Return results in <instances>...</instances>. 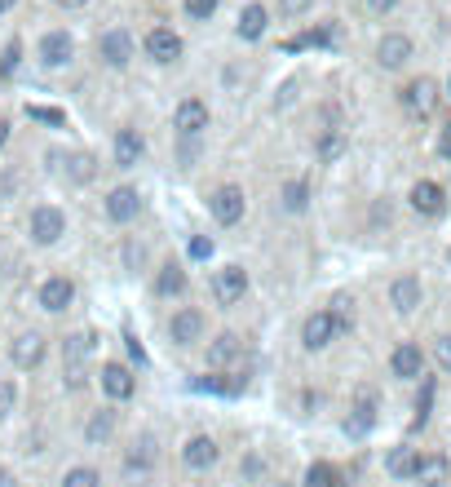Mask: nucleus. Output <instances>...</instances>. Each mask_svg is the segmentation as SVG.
<instances>
[{
    "mask_svg": "<svg viewBox=\"0 0 451 487\" xmlns=\"http://www.w3.org/2000/svg\"><path fill=\"white\" fill-rule=\"evenodd\" d=\"M93 333H75L63 342V373H67V385L71 390H80V385L89 382V354H93Z\"/></svg>",
    "mask_w": 451,
    "mask_h": 487,
    "instance_id": "obj_1",
    "label": "nucleus"
},
{
    "mask_svg": "<svg viewBox=\"0 0 451 487\" xmlns=\"http://www.w3.org/2000/svg\"><path fill=\"white\" fill-rule=\"evenodd\" d=\"M403 111H407V115H417V120H429V115L438 111V84H434L429 75L412 80V84L403 89Z\"/></svg>",
    "mask_w": 451,
    "mask_h": 487,
    "instance_id": "obj_2",
    "label": "nucleus"
},
{
    "mask_svg": "<svg viewBox=\"0 0 451 487\" xmlns=\"http://www.w3.org/2000/svg\"><path fill=\"white\" fill-rule=\"evenodd\" d=\"M63 235H67V213L54 209V204L32 209V240L35 244H58Z\"/></svg>",
    "mask_w": 451,
    "mask_h": 487,
    "instance_id": "obj_3",
    "label": "nucleus"
},
{
    "mask_svg": "<svg viewBox=\"0 0 451 487\" xmlns=\"http://www.w3.org/2000/svg\"><path fill=\"white\" fill-rule=\"evenodd\" d=\"M243 293H248V271H243V266L212 271V297H217V306H235Z\"/></svg>",
    "mask_w": 451,
    "mask_h": 487,
    "instance_id": "obj_4",
    "label": "nucleus"
},
{
    "mask_svg": "<svg viewBox=\"0 0 451 487\" xmlns=\"http://www.w3.org/2000/svg\"><path fill=\"white\" fill-rule=\"evenodd\" d=\"M169 337H173L177 346H195V342L204 337V311H195V306H181V311L169 319Z\"/></svg>",
    "mask_w": 451,
    "mask_h": 487,
    "instance_id": "obj_5",
    "label": "nucleus"
},
{
    "mask_svg": "<svg viewBox=\"0 0 451 487\" xmlns=\"http://www.w3.org/2000/svg\"><path fill=\"white\" fill-rule=\"evenodd\" d=\"M243 204H248V200H243L240 186H217V191H212V200H209L212 217H217L221 226H235V222L243 217Z\"/></svg>",
    "mask_w": 451,
    "mask_h": 487,
    "instance_id": "obj_6",
    "label": "nucleus"
},
{
    "mask_svg": "<svg viewBox=\"0 0 451 487\" xmlns=\"http://www.w3.org/2000/svg\"><path fill=\"white\" fill-rule=\"evenodd\" d=\"M98 54H103L106 67H129V58H133V35L111 27V32H103V40H98Z\"/></svg>",
    "mask_w": 451,
    "mask_h": 487,
    "instance_id": "obj_7",
    "label": "nucleus"
},
{
    "mask_svg": "<svg viewBox=\"0 0 451 487\" xmlns=\"http://www.w3.org/2000/svg\"><path fill=\"white\" fill-rule=\"evenodd\" d=\"M173 129H177V134H186V138L204 134V129H209V106L200 103V98H186V103H177Z\"/></svg>",
    "mask_w": 451,
    "mask_h": 487,
    "instance_id": "obj_8",
    "label": "nucleus"
},
{
    "mask_svg": "<svg viewBox=\"0 0 451 487\" xmlns=\"http://www.w3.org/2000/svg\"><path fill=\"white\" fill-rule=\"evenodd\" d=\"M103 390L115 399V403H124V399L138 394V377H133L124 363H103Z\"/></svg>",
    "mask_w": 451,
    "mask_h": 487,
    "instance_id": "obj_9",
    "label": "nucleus"
},
{
    "mask_svg": "<svg viewBox=\"0 0 451 487\" xmlns=\"http://www.w3.org/2000/svg\"><path fill=\"white\" fill-rule=\"evenodd\" d=\"M341 333H337V319L328 311H314L310 319H306V328H301V342H306V350H323L328 342H337Z\"/></svg>",
    "mask_w": 451,
    "mask_h": 487,
    "instance_id": "obj_10",
    "label": "nucleus"
},
{
    "mask_svg": "<svg viewBox=\"0 0 451 487\" xmlns=\"http://www.w3.org/2000/svg\"><path fill=\"white\" fill-rule=\"evenodd\" d=\"M138 213H142V195L133 186H115V191L106 195V217H111V222L124 226V222H133Z\"/></svg>",
    "mask_w": 451,
    "mask_h": 487,
    "instance_id": "obj_11",
    "label": "nucleus"
},
{
    "mask_svg": "<svg viewBox=\"0 0 451 487\" xmlns=\"http://www.w3.org/2000/svg\"><path fill=\"white\" fill-rule=\"evenodd\" d=\"M71 302H75V283H71L67 275L44 279V288H40V306H44V311L58 314V311H67Z\"/></svg>",
    "mask_w": 451,
    "mask_h": 487,
    "instance_id": "obj_12",
    "label": "nucleus"
},
{
    "mask_svg": "<svg viewBox=\"0 0 451 487\" xmlns=\"http://www.w3.org/2000/svg\"><path fill=\"white\" fill-rule=\"evenodd\" d=\"M146 54L155 58V63H177L181 58V35L173 27H155V32L146 35Z\"/></svg>",
    "mask_w": 451,
    "mask_h": 487,
    "instance_id": "obj_13",
    "label": "nucleus"
},
{
    "mask_svg": "<svg viewBox=\"0 0 451 487\" xmlns=\"http://www.w3.org/2000/svg\"><path fill=\"white\" fill-rule=\"evenodd\" d=\"M71 54H75V40H71L67 32H49L40 40V63H44V67H67Z\"/></svg>",
    "mask_w": 451,
    "mask_h": 487,
    "instance_id": "obj_14",
    "label": "nucleus"
},
{
    "mask_svg": "<svg viewBox=\"0 0 451 487\" xmlns=\"http://www.w3.org/2000/svg\"><path fill=\"white\" fill-rule=\"evenodd\" d=\"M407 58H412V40H407V35L394 32V35H385L381 45H377V63H381L385 71H398Z\"/></svg>",
    "mask_w": 451,
    "mask_h": 487,
    "instance_id": "obj_15",
    "label": "nucleus"
},
{
    "mask_svg": "<svg viewBox=\"0 0 451 487\" xmlns=\"http://www.w3.org/2000/svg\"><path fill=\"white\" fill-rule=\"evenodd\" d=\"M142 155H146V142H142L138 129H120V134H115V164H120V169H133Z\"/></svg>",
    "mask_w": 451,
    "mask_h": 487,
    "instance_id": "obj_16",
    "label": "nucleus"
},
{
    "mask_svg": "<svg viewBox=\"0 0 451 487\" xmlns=\"http://www.w3.org/2000/svg\"><path fill=\"white\" fill-rule=\"evenodd\" d=\"M389 368H394V377H403V382H412V377H420V368H425V354H420V346H412V342H403V346L389 354Z\"/></svg>",
    "mask_w": 451,
    "mask_h": 487,
    "instance_id": "obj_17",
    "label": "nucleus"
},
{
    "mask_svg": "<svg viewBox=\"0 0 451 487\" xmlns=\"http://www.w3.org/2000/svg\"><path fill=\"white\" fill-rule=\"evenodd\" d=\"M443 204H447V195H443V186L438 182H417L412 186V209L425 213V217H438L443 213Z\"/></svg>",
    "mask_w": 451,
    "mask_h": 487,
    "instance_id": "obj_18",
    "label": "nucleus"
},
{
    "mask_svg": "<svg viewBox=\"0 0 451 487\" xmlns=\"http://www.w3.org/2000/svg\"><path fill=\"white\" fill-rule=\"evenodd\" d=\"M9 354H14L18 368H35V363L44 359V337H40V333H23V337H14Z\"/></svg>",
    "mask_w": 451,
    "mask_h": 487,
    "instance_id": "obj_19",
    "label": "nucleus"
},
{
    "mask_svg": "<svg viewBox=\"0 0 451 487\" xmlns=\"http://www.w3.org/2000/svg\"><path fill=\"white\" fill-rule=\"evenodd\" d=\"M389 302H394V311H398V314H412L420 306V279L417 275L394 279V288H389Z\"/></svg>",
    "mask_w": 451,
    "mask_h": 487,
    "instance_id": "obj_20",
    "label": "nucleus"
},
{
    "mask_svg": "<svg viewBox=\"0 0 451 487\" xmlns=\"http://www.w3.org/2000/svg\"><path fill=\"white\" fill-rule=\"evenodd\" d=\"M240 354H243L240 337H235V333H221L217 342H209V368H230Z\"/></svg>",
    "mask_w": 451,
    "mask_h": 487,
    "instance_id": "obj_21",
    "label": "nucleus"
},
{
    "mask_svg": "<svg viewBox=\"0 0 451 487\" xmlns=\"http://www.w3.org/2000/svg\"><path fill=\"white\" fill-rule=\"evenodd\" d=\"M447 474H451V461L447 456H420L417 461V483H425V487H443L447 483Z\"/></svg>",
    "mask_w": 451,
    "mask_h": 487,
    "instance_id": "obj_22",
    "label": "nucleus"
},
{
    "mask_svg": "<svg viewBox=\"0 0 451 487\" xmlns=\"http://www.w3.org/2000/svg\"><path fill=\"white\" fill-rule=\"evenodd\" d=\"M181 461H186L191 470H212V465H217V443H212L209 434H200V439H191V443H186Z\"/></svg>",
    "mask_w": 451,
    "mask_h": 487,
    "instance_id": "obj_23",
    "label": "nucleus"
},
{
    "mask_svg": "<svg viewBox=\"0 0 451 487\" xmlns=\"http://www.w3.org/2000/svg\"><path fill=\"white\" fill-rule=\"evenodd\" d=\"M155 439H151V434H142L138 443H133V448H129V456H124V470H129V474H151V465H155Z\"/></svg>",
    "mask_w": 451,
    "mask_h": 487,
    "instance_id": "obj_24",
    "label": "nucleus"
},
{
    "mask_svg": "<svg viewBox=\"0 0 451 487\" xmlns=\"http://www.w3.org/2000/svg\"><path fill=\"white\" fill-rule=\"evenodd\" d=\"M266 23H270V9H266V5H248V9L240 14V40L266 35Z\"/></svg>",
    "mask_w": 451,
    "mask_h": 487,
    "instance_id": "obj_25",
    "label": "nucleus"
},
{
    "mask_svg": "<svg viewBox=\"0 0 451 487\" xmlns=\"http://www.w3.org/2000/svg\"><path fill=\"white\" fill-rule=\"evenodd\" d=\"M279 200H283V209H288V213H306V209H310V182H301V177L283 182Z\"/></svg>",
    "mask_w": 451,
    "mask_h": 487,
    "instance_id": "obj_26",
    "label": "nucleus"
},
{
    "mask_svg": "<svg viewBox=\"0 0 451 487\" xmlns=\"http://www.w3.org/2000/svg\"><path fill=\"white\" fill-rule=\"evenodd\" d=\"M417 448H394L389 461H385V470L394 474V479H417Z\"/></svg>",
    "mask_w": 451,
    "mask_h": 487,
    "instance_id": "obj_27",
    "label": "nucleus"
},
{
    "mask_svg": "<svg viewBox=\"0 0 451 487\" xmlns=\"http://www.w3.org/2000/svg\"><path fill=\"white\" fill-rule=\"evenodd\" d=\"M337 40V27H314V32H306V35H292L283 49L288 54H297V49H323V45H332Z\"/></svg>",
    "mask_w": 451,
    "mask_h": 487,
    "instance_id": "obj_28",
    "label": "nucleus"
},
{
    "mask_svg": "<svg viewBox=\"0 0 451 487\" xmlns=\"http://www.w3.org/2000/svg\"><path fill=\"white\" fill-rule=\"evenodd\" d=\"M372 425H377V403H372V399H363V403H358V408L349 412L346 430H349V434H354V439H363V434H368Z\"/></svg>",
    "mask_w": 451,
    "mask_h": 487,
    "instance_id": "obj_29",
    "label": "nucleus"
},
{
    "mask_svg": "<svg viewBox=\"0 0 451 487\" xmlns=\"http://www.w3.org/2000/svg\"><path fill=\"white\" fill-rule=\"evenodd\" d=\"M155 293H160V297H177V293H186V271L169 262V266L160 271V279H155Z\"/></svg>",
    "mask_w": 451,
    "mask_h": 487,
    "instance_id": "obj_30",
    "label": "nucleus"
},
{
    "mask_svg": "<svg viewBox=\"0 0 451 487\" xmlns=\"http://www.w3.org/2000/svg\"><path fill=\"white\" fill-rule=\"evenodd\" d=\"M111 434H115V412H93V417H89V425H84V439H89L93 448H98V443H106Z\"/></svg>",
    "mask_w": 451,
    "mask_h": 487,
    "instance_id": "obj_31",
    "label": "nucleus"
},
{
    "mask_svg": "<svg viewBox=\"0 0 451 487\" xmlns=\"http://www.w3.org/2000/svg\"><path fill=\"white\" fill-rule=\"evenodd\" d=\"M314 151H319V160H323V164L341 160V151H346V134H341V129H328V134L319 138V146H314Z\"/></svg>",
    "mask_w": 451,
    "mask_h": 487,
    "instance_id": "obj_32",
    "label": "nucleus"
},
{
    "mask_svg": "<svg viewBox=\"0 0 451 487\" xmlns=\"http://www.w3.org/2000/svg\"><path fill=\"white\" fill-rule=\"evenodd\" d=\"M63 487H103V474L93 465H75V470H67Z\"/></svg>",
    "mask_w": 451,
    "mask_h": 487,
    "instance_id": "obj_33",
    "label": "nucleus"
},
{
    "mask_svg": "<svg viewBox=\"0 0 451 487\" xmlns=\"http://www.w3.org/2000/svg\"><path fill=\"white\" fill-rule=\"evenodd\" d=\"M306 487H341V474L319 461V465H310V474H306Z\"/></svg>",
    "mask_w": 451,
    "mask_h": 487,
    "instance_id": "obj_34",
    "label": "nucleus"
},
{
    "mask_svg": "<svg viewBox=\"0 0 451 487\" xmlns=\"http://www.w3.org/2000/svg\"><path fill=\"white\" fill-rule=\"evenodd\" d=\"M27 115H32V120H40V124H58V129L67 124V115H63L58 106H27Z\"/></svg>",
    "mask_w": 451,
    "mask_h": 487,
    "instance_id": "obj_35",
    "label": "nucleus"
},
{
    "mask_svg": "<svg viewBox=\"0 0 451 487\" xmlns=\"http://www.w3.org/2000/svg\"><path fill=\"white\" fill-rule=\"evenodd\" d=\"M67 174L75 177V182H89V177H93V155H71Z\"/></svg>",
    "mask_w": 451,
    "mask_h": 487,
    "instance_id": "obj_36",
    "label": "nucleus"
},
{
    "mask_svg": "<svg viewBox=\"0 0 451 487\" xmlns=\"http://www.w3.org/2000/svg\"><path fill=\"white\" fill-rule=\"evenodd\" d=\"M217 5H221V0H186V14H191L195 23H209L212 14H217Z\"/></svg>",
    "mask_w": 451,
    "mask_h": 487,
    "instance_id": "obj_37",
    "label": "nucleus"
},
{
    "mask_svg": "<svg viewBox=\"0 0 451 487\" xmlns=\"http://www.w3.org/2000/svg\"><path fill=\"white\" fill-rule=\"evenodd\" d=\"M200 390H212V394H240L243 377H235V382H226V377H209V382H200Z\"/></svg>",
    "mask_w": 451,
    "mask_h": 487,
    "instance_id": "obj_38",
    "label": "nucleus"
},
{
    "mask_svg": "<svg viewBox=\"0 0 451 487\" xmlns=\"http://www.w3.org/2000/svg\"><path fill=\"white\" fill-rule=\"evenodd\" d=\"M18 58H23V45H18V40H9V49H5V63H0V71H5V75H14V71H18Z\"/></svg>",
    "mask_w": 451,
    "mask_h": 487,
    "instance_id": "obj_39",
    "label": "nucleus"
},
{
    "mask_svg": "<svg viewBox=\"0 0 451 487\" xmlns=\"http://www.w3.org/2000/svg\"><path fill=\"white\" fill-rule=\"evenodd\" d=\"M434 359H438V368L451 373V333L447 337H438V346H434Z\"/></svg>",
    "mask_w": 451,
    "mask_h": 487,
    "instance_id": "obj_40",
    "label": "nucleus"
},
{
    "mask_svg": "<svg viewBox=\"0 0 451 487\" xmlns=\"http://www.w3.org/2000/svg\"><path fill=\"white\" fill-rule=\"evenodd\" d=\"M429 403H434V385H425V390H420V403H417V425H425V421H429Z\"/></svg>",
    "mask_w": 451,
    "mask_h": 487,
    "instance_id": "obj_41",
    "label": "nucleus"
},
{
    "mask_svg": "<svg viewBox=\"0 0 451 487\" xmlns=\"http://www.w3.org/2000/svg\"><path fill=\"white\" fill-rule=\"evenodd\" d=\"M310 9V0H279V14L283 18H297V14H306Z\"/></svg>",
    "mask_w": 451,
    "mask_h": 487,
    "instance_id": "obj_42",
    "label": "nucleus"
},
{
    "mask_svg": "<svg viewBox=\"0 0 451 487\" xmlns=\"http://www.w3.org/2000/svg\"><path fill=\"white\" fill-rule=\"evenodd\" d=\"M14 412V382H0V417Z\"/></svg>",
    "mask_w": 451,
    "mask_h": 487,
    "instance_id": "obj_43",
    "label": "nucleus"
},
{
    "mask_svg": "<svg viewBox=\"0 0 451 487\" xmlns=\"http://www.w3.org/2000/svg\"><path fill=\"white\" fill-rule=\"evenodd\" d=\"M191 257H200V262H204V257H212V240L195 235V240H191Z\"/></svg>",
    "mask_w": 451,
    "mask_h": 487,
    "instance_id": "obj_44",
    "label": "nucleus"
},
{
    "mask_svg": "<svg viewBox=\"0 0 451 487\" xmlns=\"http://www.w3.org/2000/svg\"><path fill=\"white\" fill-rule=\"evenodd\" d=\"M124 262H129V266L138 271L142 262H146V248H142V244H129V248H124Z\"/></svg>",
    "mask_w": 451,
    "mask_h": 487,
    "instance_id": "obj_45",
    "label": "nucleus"
},
{
    "mask_svg": "<svg viewBox=\"0 0 451 487\" xmlns=\"http://www.w3.org/2000/svg\"><path fill=\"white\" fill-rule=\"evenodd\" d=\"M124 346H129V354H133L138 363H146V350H142V342L133 337V333H124Z\"/></svg>",
    "mask_w": 451,
    "mask_h": 487,
    "instance_id": "obj_46",
    "label": "nucleus"
},
{
    "mask_svg": "<svg viewBox=\"0 0 451 487\" xmlns=\"http://www.w3.org/2000/svg\"><path fill=\"white\" fill-rule=\"evenodd\" d=\"M438 155L451 160V124H443V134H438Z\"/></svg>",
    "mask_w": 451,
    "mask_h": 487,
    "instance_id": "obj_47",
    "label": "nucleus"
},
{
    "mask_svg": "<svg viewBox=\"0 0 451 487\" xmlns=\"http://www.w3.org/2000/svg\"><path fill=\"white\" fill-rule=\"evenodd\" d=\"M394 5H398V0H368V9H372V14H389Z\"/></svg>",
    "mask_w": 451,
    "mask_h": 487,
    "instance_id": "obj_48",
    "label": "nucleus"
},
{
    "mask_svg": "<svg viewBox=\"0 0 451 487\" xmlns=\"http://www.w3.org/2000/svg\"><path fill=\"white\" fill-rule=\"evenodd\" d=\"M58 5H63V9H80L84 0H58Z\"/></svg>",
    "mask_w": 451,
    "mask_h": 487,
    "instance_id": "obj_49",
    "label": "nucleus"
},
{
    "mask_svg": "<svg viewBox=\"0 0 451 487\" xmlns=\"http://www.w3.org/2000/svg\"><path fill=\"white\" fill-rule=\"evenodd\" d=\"M14 5H18V0H0V14H9V9H14Z\"/></svg>",
    "mask_w": 451,
    "mask_h": 487,
    "instance_id": "obj_50",
    "label": "nucleus"
},
{
    "mask_svg": "<svg viewBox=\"0 0 451 487\" xmlns=\"http://www.w3.org/2000/svg\"><path fill=\"white\" fill-rule=\"evenodd\" d=\"M14 483V479H9V470H0V487H9Z\"/></svg>",
    "mask_w": 451,
    "mask_h": 487,
    "instance_id": "obj_51",
    "label": "nucleus"
},
{
    "mask_svg": "<svg viewBox=\"0 0 451 487\" xmlns=\"http://www.w3.org/2000/svg\"><path fill=\"white\" fill-rule=\"evenodd\" d=\"M447 94H451V80H447Z\"/></svg>",
    "mask_w": 451,
    "mask_h": 487,
    "instance_id": "obj_52",
    "label": "nucleus"
}]
</instances>
